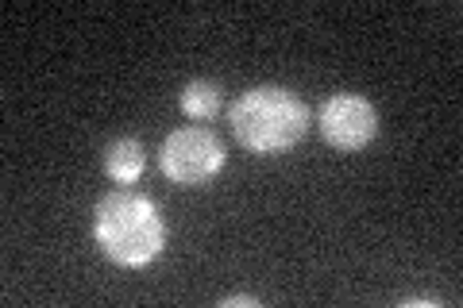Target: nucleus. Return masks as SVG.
<instances>
[{"label": "nucleus", "instance_id": "nucleus-4", "mask_svg": "<svg viewBox=\"0 0 463 308\" xmlns=\"http://www.w3.org/2000/svg\"><path fill=\"white\" fill-rule=\"evenodd\" d=\"M317 127L336 151H364L379 135V112L364 93H332L321 105Z\"/></svg>", "mask_w": 463, "mask_h": 308}, {"label": "nucleus", "instance_id": "nucleus-2", "mask_svg": "<svg viewBox=\"0 0 463 308\" xmlns=\"http://www.w3.org/2000/svg\"><path fill=\"white\" fill-rule=\"evenodd\" d=\"M228 124L240 146H248L251 154H282L306 139L309 108L286 85H251L232 100Z\"/></svg>", "mask_w": 463, "mask_h": 308}, {"label": "nucleus", "instance_id": "nucleus-8", "mask_svg": "<svg viewBox=\"0 0 463 308\" xmlns=\"http://www.w3.org/2000/svg\"><path fill=\"white\" fill-rule=\"evenodd\" d=\"M425 304H432V308H440L444 301H440V297H421V301H417V297H410V301H402V308H425Z\"/></svg>", "mask_w": 463, "mask_h": 308}, {"label": "nucleus", "instance_id": "nucleus-7", "mask_svg": "<svg viewBox=\"0 0 463 308\" xmlns=\"http://www.w3.org/2000/svg\"><path fill=\"white\" fill-rule=\"evenodd\" d=\"M221 308H263L259 297H248V293H236V297H224Z\"/></svg>", "mask_w": 463, "mask_h": 308}, {"label": "nucleus", "instance_id": "nucleus-3", "mask_svg": "<svg viewBox=\"0 0 463 308\" xmlns=\"http://www.w3.org/2000/svg\"><path fill=\"white\" fill-rule=\"evenodd\" d=\"M224 163H228L224 139L205 124L170 131L163 146H158V170L170 178V185H182V189L213 185L216 173L224 170Z\"/></svg>", "mask_w": 463, "mask_h": 308}, {"label": "nucleus", "instance_id": "nucleus-6", "mask_svg": "<svg viewBox=\"0 0 463 308\" xmlns=\"http://www.w3.org/2000/svg\"><path fill=\"white\" fill-rule=\"evenodd\" d=\"M178 105H182V112L190 116V120L205 124V120H213V116L224 108V85L213 81V78H194V81L182 85Z\"/></svg>", "mask_w": 463, "mask_h": 308}, {"label": "nucleus", "instance_id": "nucleus-1", "mask_svg": "<svg viewBox=\"0 0 463 308\" xmlns=\"http://www.w3.org/2000/svg\"><path fill=\"white\" fill-rule=\"evenodd\" d=\"M93 236L116 266H147L163 255L166 224L158 204L132 189L105 193L93 209Z\"/></svg>", "mask_w": 463, "mask_h": 308}, {"label": "nucleus", "instance_id": "nucleus-5", "mask_svg": "<svg viewBox=\"0 0 463 308\" xmlns=\"http://www.w3.org/2000/svg\"><path fill=\"white\" fill-rule=\"evenodd\" d=\"M143 166H147V151L136 135H120L105 146V173L116 182V185H132L139 182Z\"/></svg>", "mask_w": 463, "mask_h": 308}]
</instances>
